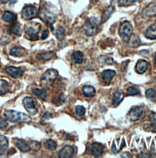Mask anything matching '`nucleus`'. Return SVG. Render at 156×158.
<instances>
[{"mask_svg": "<svg viewBox=\"0 0 156 158\" xmlns=\"http://www.w3.org/2000/svg\"><path fill=\"white\" fill-rule=\"evenodd\" d=\"M4 117L11 123H31L32 118L28 115L14 110H7L4 112Z\"/></svg>", "mask_w": 156, "mask_h": 158, "instance_id": "obj_1", "label": "nucleus"}, {"mask_svg": "<svg viewBox=\"0 0 156 158\" xmlns=\"http://www.w3.org/2000/svg\"><path fill=\"white\" fill-rule=\"evenodd\" d=\"M133 33L132 25L128 21H125L121 23L119 28V35L122 40L126 43L130 41Z\"/></svg>", "mask_w": 156, "mask_h": 158, "instance_id": "obj_2", "label": "nucleus"}, {"mask_svg": "<svg viewBox=\"0 0 156 158\" xmlns=\"http://www.w3.org/2000/svg\"><path fill=\"white\" fill-rule=\"evenodd\" d=\"M59 73L54 69H49L46 71L41 76L40 83L43 86H49L52 85L57 78Z\"/></svg>", "mask_w": 156, "mask_h": 158, "instance_id": "obj_3", "label": "nucleus"}, {"mask_svg": "<svg viewBox=\"0 0 156 158\" xmlns=\"http://www.w3.org/2000/svg\"><path fill=\"white\" fill-rule=\"evenodd\" d=\"M40 19L48 25H53L56 20V16L47 8L41 7L39 11Z\"/></svg>", "mask_w": 156, "mask_h": 158, "instance_id": "obj_4", "label": "nucleus"}, {"mask_svg": "<svg viewBox=\"0 0 156 158\" xmlns=\"http://www.w3.org/2000/svg\"><path fill=\"white\" fill-rule=\"evenodd\" d=\"M146 111L144 107L139 106L131 108L128 114L129 118L132 121H136L143 118L145 116Z\"/></svg>", "mask_w": 156, "mask_h": 158, "instance_id": "obj_5", "label": "nucleus"}, {"mask_svg": "<svg viewBox=\"0 0 156 158\" xmlns=\"http://www.w3.org/2000/svg\"><path fill=\"white\" fill-rule=\"evenodd\" d=\"M98 20L95 17H91L85 25L84 30L85 34L88 36L95 35L98 31Z\"/></svg>", "mask_w": 156, "mask_h": 158, "instance_id": "obj_6", "label": "nucleus"}, {"mask_svg": "<svg viewBox=\"0 0 156 158\" xmlns=\"http://www.w3.org/2000/svg\"><path fill=\"white\" fill-rule=\"evenodd\" d=\"M40 30V25L37 22H31L27 23L25 28L26 34L30 37L33 38L37 36Z\"/></svg>", "mask_w": 156, "mask_h": 158, "instance_id": "obj_7", "label": "nucleus"}, {"mask_svg": "<svg viewBox=\"0 0 156 158\" xmlns=\"http://www.w3.org/2000/svg\"><path fill=\"white\" fill-rule=\"evenodd\" d=\"M103 152L104 147L103 145L98 142H93L91 143L87 148L88 153L96 158L101 156L103 153Z\"/></svg>", "mask_w": 156, "mask_h": 158, "instance_id": "obj_8", "label": "nucleus"}, {"mask_svg": "<svg viewBox=\"0 0 156 158\" xmlns=\"http://www.w3.org/2000/svg\"><path fill=\"white\" fill-rule=\"evenodd\" d=\"M23 106L26 111L31 115H35L37 112V108L34 104V100L31 97H26L23 100Z\"/></svg>", "mask_w": 156, "mask_h": 158, "instance_id": "obj_9", "label": "nucleus"}, {"mask_svg": "<svg viewBox=\"0 0 156 158\" xmlns=\"http://www.w3.org/2000/svg\"><path fill=\"white\" fill-rule=\"evenodd\" d=\"M37 12V10L36 7L33 6H25L22 10L21 16L23 19L26 20H29L36 17Z\"/></svg>", "mask_w": 156, "mask_h": 158, "instance_id": "obj_10", "label": "nucleus"}, {"mask_svg": "<svg viewBox=\"0 0 156 158\" xmlns=\"http://www.w3.org/2000/svg\"><path fill=\"white\" fill-rule=\"evenodd\" d=\"M75 153V149L70 145H66L63 147L59 153V157L60 158H72Z\"/></svg>", "mask_w": 156, "mask_h": 158, "instance_id": "obj_11", "label": "nucleus"}, {"mask_svg": "<svg viewBox=\"0 0 156 158\" xmlns=\"http://www.w3.org/2000/svg\"><path fill=\"white\" fill-rule=\"evenodd\" d=\"M5 71L8 75L15 79L21 77L23 74V71L22 69L14 66L7 67L6 68Z\"/></svg>", "mask_w": 156, "mask_h": 158, "instance_id": "obj_12", "label": "nucleus"}, {"mask_svg": "<svg viewBox=\"0 0 156 158\" xmlns=\"http://www.w3.org/2000/svg\"><path fill=\"white\" fill-rule=\"evenodd\" d=\"M145 17H153L156 16V2H151L148 4L142 11Z\"/></svg>", "mask_w": 156, "mask_h": 158, "instance_id": "obj_13", "label": "nucleus"}, {"mask_svg": "<svg viewBox=\"0 0 156 158\" xmlns=\"http://www.w3.org/2000/svg\"><path fill=\"white\" fill-rule=\"evenodd\" d=\"M9 146V141L6 137L0 135V158L5 156Z\"/></svg>", "mask_w": 156, "mask_h": 158, "instance_id": "obj_14", "label": "nucleus"}, {"mask_svg": "<svg viewBox=\"0 0 156 158\" xmlns=\"http://www.w3.org/2000/svg\"><path fill=\"white\" fill-rule=\"evenodd\" d=\"M14 143L15 146L22 152H28L31 150L29 142H26L23 139H16Z\"/></svg>", "mask_w": 156, "mask_h": 158, "instance_id": "obj_15", "label": "nucleus"}, {"mask_svg": "<svg viewBox=\"0 0 156 158\" xmlns=\"http://www.w3.org/2000/svg\"><path fill=\"white\" fill-rule=\"evenodd\" d=\"M124 98V95L123 92L120 90L118 89L117 90L113 96L112 98V104L114 107H117L119 105V104L123 101Z\"/></svg>", "mask_w": 156, "mask_h": 158, "instance_id": "obj_16", "label": "nucleus"}, {"mask_svg": "<svg viewBox=\"0 0 156 158\" xmlns=\"http://www.w3.org/2000/svg\"><path fill=\"white\" fill-rule=\"evenodd\" d=\"M115 75V71L111 69H106L102 72V77L106 83H110Z\"/></svg>", "mask_w": 156, "mask_h": 158, "instance_id": "obj_17", "label": "nucleus"}, {"mask_svg": "<svg viewBox=\"0 0 156 158\" xmlns=\"http://www.w3.org/2000/svg\"><path fill=\"white\" fill-rule=\"evenodd\" d=\"M148 64V63L146 61L143 60H139L135 66L136 71L138 74H143L147 69Z\"/></svg>", "mask_w": 156, "mask_h": 158, "instance_id": "obj_18", "label": "nucleus"}, {"mask_svg": "<svg viewBox=\"0 0 156 158\" xmlns=\"http://www.w3.org/2000/svg\"><path fill=\"white\" fill-rule=\"evenodd\" d=\"M2 19L8 23H14L17 20L16 15L10 11H6L2 15Z\"/></svg>", "mask_w": 156, "mask_h": 158, "instance_id": "obj_19", "label": "nucleus"}, {"mask_svg": "<svg viewBox=\"0 0 156 158\" xmlns=\"http://www.w3.org/2000/svg\"><path fill=\"white\" fill-rule=\"evenodd\" d=\"M145 37L149 40H156V26H150L145 31Z\"/></svg>", "mask_w": 156, "mask_h": 158, "instance_id": "obj_20", "label": "nucleus"}, {"mask_svg": "<svg viewBox=\"0 0 156 158\" xmlns=\"http://www.w3.org/2000/svg\"><path fill=\"white\" fill-rule=\"evenodd\" d=\"M82 92L87 97H93L95 95L96 90L92 86L85 85L82 88Z\"/></svg>", "mask_w": 156, "mask_h": 158, "instance_id": "obj_21", "label": "nucleus"}, {"mask_svg": "<svg viewBox=\"0 0 156 158\" xmlns=\"http://www.w3.org/2000/svg\"><path fill=\"white\" fill-rule=\"evenodd\" d=\"M55 56V53L53 52H47L43 53H40L37 55V58L39 60L48 61L53 58Z\"/></svg>", "mask_w": 156, "mask_h": 158, "instance_id": "obj_22", "label": "nucleus"}, {"mask_svg": "<svg viewBox=\"0 0 156 158\" xmlns=\"http://www.w3.org/2000/svg\"><path fill=\"white\" fill-rule=\"evenodd\" d=\"M33 93L38 96L41 99H45L47 97V91L44 88H34L32 89Z\"/></svg>", "mask_w": 156, "mask_h": 158, "instance_id": "obj_23", "label": "nucleus"}, {"mask_svg": "<svg viewBox=\"0 0 156 158\" xmlns=\"http://www.w3.org/2000/svg\"><path fill=\"white\" fill-rule=\"evenodd\" d=\"M84 54L80 51H76L73 53L72 55V59L76 64H81L83 62Z\"/></svg>", "mask_w": 156, "mask_h": 158, "instance_id": "obj_24", "label": "nucleus"}, {"mask_svg": "<svg viewBox=\"0 0 156 158\" xmlns=\"http://www.w3.org/2000/svg\"><path fill=\"white\" fill-rule=\"evenodd\" d=\"M114 10H115L114 7L109 6L104 10V12L102 15V19H101L102 23L106 22L109 19L111 15L113 14Z\"/></svg>", "mask_w": 156, "mask_h": 158, "instance_id": "obj_25", "label": "nucleus"}, {"mask_svg": "<svg viewBox=\"0 0 156 158\" xmlns=\"http://www.w3.org/2000/svg\"><path fill=\"white\" fill-rule=\"evenodd\" d=\"M10 86L8 82L4 80H0V95H4L9 91Z\"/></svg>", "mask_w": 156, "mask_h": 158, "instance_id": "obj_26", "label": "nucleus"}, {"mask_svg": "<svg viewBox=\"0 0 156 158\" xmlns=\"http://www.w3.org/2000/svg\"><path fill=\"white\" fill-rule=\"evenodd\" d=\"M10 31H11L12 33L18 35V36H20L22 33V28H21V26L19 23H14L12 26L10 27Z\"/></svg>", "mask_w": 156, "mask_h": 158, "instance_id": "obj_27", "label": "nucleus"}, {"mask_svg": "<svg viewBox=\"0 0 156 158\" xmlns=\"http://www.w3.org/2000/svg\"><path fill=\"white\" fill-rule=\"evenodd\" d=\"M150 130L156 132V113H151L150 115Z\"/></svg>", "mask_w": 156, "mask_h": 158, "instance_id": "obj_28", "label": "nucleus"}, {"mask_svg": "<svg viewBox=\"0 0 156 158\" xmlns=\"http://www.w3.org/2000/svg\"><path fill=\"white\" fill-rule=\"evenodd\" d=\"M23 52V50L21 48L18 47H14L11 48L10 51V54L13 56L19 57L22 55Z\"/></svg>", "mask_w": 156, "mask_h": 158, "instance_id": "obj_29", "label": "nucleus"}, {"mask_svg": "<svg viewBox=\"0 0 156 158\" xmlns=\"http://www.w3.org/2000/svg\"><path fill=\"white\" fill-rule=\"evenodd\" d=\"M45 145L47 149L51 151H54L57 148V143L51 139L47 140L45 142Z\"/></svg>", "mask_w": 156, "mask_h": 158, "instance_id": "obj_30", "label": "nucleus"}, {"mask_svg": "<svg viewBox=\"0 0 156 158\" xmlns=\"http://www.w3.org/2000/svg\"><path fill=\"white\" fill-rule=\"evenodd\" d=\"M56 37L57 39L59 40H62L65 38V30L63 27H59L55 33Z\"/></svg>", "mask_w": 156, "mask_h": 158, "instance_id": "obj_31", "label": "nucleus"}, {"mask_svg": "<svg viewBox=\"0 0 156 158\" xmlns=\"http://www.w3.org/2000/svg\"><path fill=\"white\" fill-rule=\"evenodd\" d=\"M29 144L30 145L31 150H33V151L37 152L40 149V143L36 142V141H31L29 142Z\"/></svg>", "mask_w": 156, "mask_h": 158, "instance_id": "obj_32", "label": "nucleus"}, {"mask_svg": "<svg viewBox=\"0 0 156 158\" xmlns=\"http://www.w3.org/2000/svg\"><path fill=\"white\" fill-rule=\"evenodd\" d=\"M127 93L128 95L129 96H135V95H137L139 94L140 91L138 90V89L135 88V87H129L127 89Z\"/></svg>", "mask_w": 156, "mask_h": 158, "instance_id": "obj_33", "label": "nucleus"}, {"mask_svg": "<svg viewBox=\"0 0 156 158\" xmlns=\"http://www.w3.org/2000/svg\"><path fill=\"white\" fill-rule=\"evenodd\" d=\"M145 94H146V96L148 99H153L156 97V91L153 88H150V89H148L146 91Z\"/></svg>", "mask_w": 156, "mask_h": 158, "instance_id": "obj_34", "label": "nucleus"}, {"mask_svg": "<svg viewBox=\"0 0 156 158\" xmlns=\"http://www.w3.org/2000/svg\"><path fill=\"white\" fill-rule=\"evenodd\" d=\"M86 110L84 107L82 106H78L76 107V114L79 117H82L85 114Z\"/></svg>", "mask_w": 156, "mask_h": 158, "instance_id": "obj_35", "label": "nucleus"}, {"mask_svg": "<svg viewBox=\"0 0 156 158\" xmlns=\"http://www.w3.org/2000/svg\"><path fill=\"white\" fill-rule=\"evenodd\" d=\"M52 117V114L49 112H46L44 115L42 117V118L40 120V123H44L46 120H48L49 119L51 118Z\"/></svg>", "mask_w": 156, "mask_h": 158, "instance_id": "obj_36", "label": "nucleus"}, {"mask_svg": "<svg viewBox=\"0 0 156 158\" xmlns=\"http://www.w3.org/2000/svg\"><path fill=\"white\" fill-rule=\"evenodd\" d=\"M132 44H133V47H137L140 46V44H141V42H140V38H138L137 36H135L133 40Z\"/></svg>", "mask_w": 156, "mask_h": 158, "instance_id": "obj_37", "label": "nucleus"}, {"mask_svg": "<svg viewBox=\"0 0 156 158\" xmlns=\"http://www.w3.org/2000/svg\"><path fill=\"white\" fill-rule=\"evenodd\" d=\"M7 125H8V123L5 120V119L0 117V129H4L7 126Z\"/></svg>", "mask_w": 156, "mask_h": 158, "instance_id": "obj_38", "label": "nucleus"}, {"mask_svg": "<svg viewBox=\"0 0 156 158\" xmlns=\"http://www.w3.org/2000/svg\"><path fill=\"white\" fill-rule=\"evenodd\" d=\"M112 2L118 4L119 6H124L127 3L128 0H112Z\"/></svg>", "mask_w": 156, "mask_h": 158, "instance_id": "obj_39", "label": "nucleus"}, {"mask_svg": "<svg viewBox=\"0 0 156 158\" xmlns=\"http://www.w3.org/2000/svg\"><path fill=\"white\" fill-rule=\"evenodd\" d=\"M49 36V32L47 30L43 31L41 33V39L42 40H46Z\"/></svg>", "mask_w": 156, "mask_h": 158, "instance_id": "obj_40", "label": "nucleus"}, {"mask_svg": "<svg viewBox=\"0 0 156 158\" xmlns=\"http://www.w3.org/2000/svg\"><path fill=\"white\" fill-rule=\"evenodd\" d=\"M65 97H64V96L62 94V95H60L59 97V98H58V102L60 104H63L64 102H65Z\"/></svg>", "mask_w": 156, "mask_h": 158, "instance_id": "obj_41", "label": "nucleus"}, {"mask_svg": "<svg viewBox=\"0 0 156 158\" xmlns=\"http://www.w3.org/2000/svg\"><path fill=\"white\" fill-rule=\"evenodd\" d=\"M121 158H132V155L128 152H125L121 155Z\"/></svg>", "mask_w": 156, "mask_h": 158, "instance_id": "obj_42", "label": "nucleus"}, {"mask_svg": "<svg viewBox=\"0 0 156 158\" xmlns=\"http://www.w3.org/2000/svg\"><path fill=\"white\" fill-rule=\"evenodd\" d=\"M9 1V0H1V2H2V3H7Z\"/></svg>", "mask_w": 156, "mask_h": 158, "instance_id": "obj_43", "label": "nucleus"}, {"mask_svg": "<svg viewBox=\"0 0 156 158\" xmlns=\"http://www.w3.org/2000/svg\"><path fill=\"white\" fill-rule=\"evenodd\" d=\"M98 0H91V1H92V3H93V4H95V3H96L97 1H98Z\"/></svg>", "mask_w": 156, "mask_h": 158, "instance_id": "obj_44", "label": "nucleus"}, {"mask_svg": "<svg viewBox=\"0 0 156 158\" xmlns=\"http://www.w3.org/2000/svg\"><path fill=\"white\" fill-rule=\"evenodd\" d=\"M154 61H155V63H156V55H155V56H154Z\"/></svg>", "mask_w": 156, "mask_h": 158, "instance_id": "obj_45", "label": "nucleus"}, {"mask_svg": "<svg viewBox=\"0 0 156 158\" xmlns=\"http://www.w3.org/2000/svg\"><path fill=\"white\" fill-rule=\"evenodd\" d=\"M155 83H156V78H155Z\"/></svg>", "mask_w": 156, "mask_h": 158, "instance_id": "obj_46", "label": "nucleus"}]
</instances>
